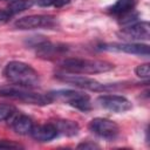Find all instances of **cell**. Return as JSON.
Segmentation results:
<instances>
[{"instance_id":"ffe728a7","label":"cell","mask_w":150,"mask_h":150,"mask_svg":"<svg viewBox=\"0 0 150 150\" xmlns=\"http://www.w3.org/2000/svg\"><path fill=\"white\" fill-rule=\"evenodd\" d=\"M77 148L79 149H95V148H98V145L95 144L94 142H83V143H80Z\"/></svg>"},{"instance_id":"8992f818","label":"cell","mask_w":150,"mask_h":150,"mask_svg":"<svg viewBox=\"0 0 150 150\" xmlns=\"http://www.w3.org/2000/svg\"><path fill=\"white\" fill-rule=\"evenodd\" d=\"M136 0H116L109 8V12L118 19L120 25L123 27L137 22V13L135 12Z\"/></svg>"},{"instance_id":"d6986e66","label":"cell","mask_w":150,"mask_h":150,"mask_svg":"<svg viewBox=\"0 0 150 150\" xmlns=\"http://www.w3.org/2000/svg\"><path fill=\"white\" fill-rule=\"evenodd\" d=\"M35 4L40 7H50L56 5V0H35Z\"/></svg>"},{"instance_id":"9a60e30c","label":"cell","mask_w":150,"mask_h":150,"mask_svg":"<svg viewBox=\"0 0 150 150\" xmlns=\"http://www.w3.org/2000/svg\"><path fill=\"white\" fill-rule=\"evenodd\" d=\"M33 5H34V0H12L7 6V11L12 15H14L16 13L29 9Z\"/></svg>"},{"instance_id":"5bb4252c","label":"cell","mask_w":150,"mask_h":150,"mask_svg":"<svg viewBox=\"0 0 150 150\" xmlns=\"http://www.w3.org/2000/svg\"><path fill=\"white\" fill-rule=\"evenodd\" d=\"M52 123L55 125L59 134H62L66 136H75L80 130L79 124L70 120H56Z\"/></svg>"},{"instance_id":"e0dca14e","label":"cell","mask_w":150,"mask_h":150,"mask_svg":"<svg viewBox=\"0 0 150 150\" xmlns=\"http://www.w3.org/2000/svg\"><path fill=\"white\" fill-rule=\"evenodd\" d=\"M135 74L141 77V79H149L150 76V67H149V63H142V64H138L136 68H135Z\"/></svg>"},{"instance_id":"8fae6325","label":"cell","mask_w":150,"mask_h":150,"mask_svg":"<svg viewBox=\"0 0 150 150\" xmlns=\"http://www.w3.org/2000/svg\"><path fill=\"white\" fill-rule=\"evenodd\" d=\"M98 104L114 112H125L132 108L131 102L120 95H101L97 97Z\"/></svg>"},{"instance_id":"ac0fdd59","label":"cell","mask_w":150,"mask_h":150,"mask_svg":"<svg viewBox=\"0 0 150 150\" xmlns=\"http://www.w3.org/2000/svg\"><path fill=\"white\" fill-rule=\"evenodd\" d=\"M18 148H21V145L8 141H0V149H18Z\"/></svg>"},{"instance_id":"7a4b0ae2","label":"cell","mask_w":150,"mask_h":150,"mask_svg":"<svg viewBox=\"0 0 150 150\" xmlns=\"http://www.w3.org/2000/svg\"><path fill=\"white\" fill-rule=\"evenodd\" d=\"M61 67L68 73L75 74H100L109 71L114 64L102 60H89L80 57H67L61 61Z\"/></svg>"},{"instance_id":"5b68a950","label":"cell","mask_w":150,"mask_h":150,"mask_svg":"<svg viewBox=\"0 0 150 150\" xmlns=\"http://www.w3.org/2000/svg\"><path fill=\"white\" fill-rule=\"evenodd\" d=\"M55 77L60 81H63V82H67V83L73 84L75 87L91 90V91H104L109 88L108 86L102 84L91 77L84 76L83 74H75V73L66 71V73H57L55 75Z\"/></svg>"},{"instance_id":"ba28073f","label":"cell","mask_w":150,"mask_h":150,"mask_svg":"<svg viewBox=\"0 0 150 150\" xmlns=\"http://www.w3.org/2000/svg\"><path fill=\"white\" fill-rule=\"evenodd\" d=\"M56 23V20L52 15H28L18 19L14 22V26L18 29L27 30L35 28H52Z\"/></svg>"},{"instance_id":"6da1fadb","label":"cell","mask_w":150,"mask_h":150,"mask_svg":"<svg viewBox=\"0 0 150 150\" xmlns=\"http://www.w3.org/2000/svg\"><path fill=\"white\" fill-rule=\"evenodd\" d=\"M5 77L19 87L33 88L40 82L38 71L29 64L21 61H11L6 64L4 69Z\"/></svg>"},{"instance_id":"4fadbf2b","label":"cell","mask_w":150,"mask_h":150,"mask_svg":"<svg viewBox=\"0 0 150 150\" xmlns=\"http://www.w3.org/2000/svg\"><path fill=\"white\" fill-rule=\"evenodd\" d=\"M33 121L27 115H19L12 120V128L13 130L19 135H28L30 134V130L33 128Z\"/></svg>"},{"instance_id":"30bf717a","label":"cell","mask_w":150,"mask_h":150,"mask_svg":"<svg viewBox=\"0 0 150 150\" xmlns=\"http://www.w3.org/2000/svg\"><path fill=\"white\" fill-rule=\"evenodd\" d=\"M104 50L109 52H121L127 54L141 55V56H149V46L144 43H134V42H112V43H104L101 47Z\"/></svg>"},{"instance_id":"2e32d148","label":"cell","mask_w":150,"mask_h":150,"mask_svg":"<svg viewBox=\"0 0 150 150\" xmlns=\"http://www.w3.org/2000/svg\"><path fill=\"white\" fill-rule=\"evenodd\" d=\"M16 112L15 108L11 104H0V122L7 121L14 116Z\"/></svg>"},{"instance_id":"3957f363","label":"cell","mask_w":150,"mask_h":150,"mask_svg":"<svg viewBox=\"0 0 150 150\" xmlns=\"http://www.w3.org/2000/svg\"><path fill=\"white\" fill-rule=\"evenodd\" d=\"M0 95L14 100L22 101L25 103L29 104H36V105H46L53 102V98L49 94H40V93H33L23 87L20 88H4L0 89Z\"/></svg>"},{"instance_id":"9c48e42d","label":"cell","mask_w":150,"mask_h":150,"mask_svg":"<svg viewBox=\"0 0 150 150\" xmlns=\"http://www.w3.org/2000/svg\"><path fill=\"white\" fill-rule=\"evenodd\" d=\"M118 36L121 39L131 42V41H137V40H149L150 36V26L149 22L146 21H141V22H135L132 25L123 27L118 32Z\"/></svg>"},{"instance_id":"44dd1931","label":"cell","mask_w":150,"mask_h":150,"mask_svg":"<svg viewBox=\"0 0 150 150\" xmlns=\"http://www.w3.org/2000/svg\"><path fill=\"white\" fill-rule=\"evenodd\" d=\"M11 16L12 14L7 9H0V22H6Z\"/></svg>"},{"instance_id":"7c38bea8","label":"cell","mask_w":150,"mask_h":150,"mask_svg":"<svg viewBox=\"0 0 150 150\" xmlns=\"http://www.w3.org/2000/svg\"><path fill=\"white\" fill-rule=\"evenodd\" d=\"M30 135L34 139H36L39 142H49V141L54 139L59 135V132H57L55 125L50 122V123H46V124L33 125V128L30 130Z\"/></svg>"},{"instance_id":"52a82bcc","label":"cell","mask_w":150,"mask_h":150,"mask_svg":"<svg viewBox=\"0 0 150 150\" xmlns=\"http://www.w3.org/2000/svg\"><path fill=\"white\" fill-rule=\"evenodd\" d=\"M88 128L91 132H94L98 137L108 139V141L115 139L120 134L118 125L114 121L109 118H103V117H96L91 120L89 122Z\"/></svg>"},{"instance_id":"277c9868","label":"cell","mask_w":150,"mask_h":150,"mask_svg":"<svg viewBox=\"0 0 150 150\" xmlns=\"http://www.w3.org/2000/svg\"><path fill=\"white\" fill-rule=\"evenodd\" d=\"M49 95L52 96L53 101L54 100L62 101V102L69 104L70 107L76 108L81 111H88V110L91 109L90 97L87 94L75 91V90H69V89L64 90L63 89V90L52 91V93H49Z\"/></svg>"},{"instance_id":"7402d4cb","label":"cell","mask_w":150,"mask_h":150,"mask_svg":"<svg viewBox=\"0 0 150 150\" xmlns=\"http://www.w3.org/2000/svg\"><path fill=\"white\" fill-rule=\"evenodd\" d=\"M2 1H9V0H2Z\"/></svg>"}]
</instances>
